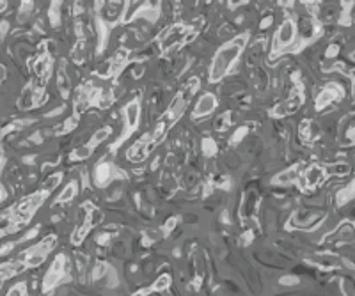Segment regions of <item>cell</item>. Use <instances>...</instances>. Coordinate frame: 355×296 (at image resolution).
I'll list each match as a JSON object with an SVG mask.
<instances>
[{
	"label": "cell",
	"mask_w": 355,
	"mask_h": 296,
	"mask_svg": "<svg viewBox=\"0 0 355 296\" xmlns=\"http://www.w3.org/2000/svg\"><path fill=\"white\" fill-rule=\"evenodd\" d=\"M197 89H199V78L197 76H194V78L188 80V83L180 90V92L176 94L172 103L167 107V110H165L164 117H162V119L158 121L157 126H155V130L151 131V133H148V135H144L137 144H135V146H131L130 149H128V153H126L128 160L130 161L146 160L148 154H150L151 151L164 140V137L169 133V130L180 121V117L183 116L185 110H187L188 102L192 100V96H194Z\"/></svg>",
	"instance_id": "cell-1"
},
{
	"label": "cell",
	"mask_w": 355,
	"mask_h": 296,
	"mask_svg": "<svg viewBox=\"0 0 355 296\" xmlns=\"http://www.w3.org/2000/svg\"><path fill=\"white\" fill-rule=\"evenodd\" d=\"M247 34H242L238 38L231 39L229 43H226L224 46H221L215 57L211 60V68H209V82H221L226 75L229 73V69L233 68V64L238 60V57L242 55L243 48L247 43Z\"/></svg>",
	"instance_id": "cell-2"
},
{
	"label": "cell",
	"mask_w": 355,
	"mask_h": 296,
	"mask_svg": "<svg viewBox=\"0 0 355 296\" xmlns=\"http://www.w3.org/2000/svg\"><path fill=\"white\" fill-rule=\"evenodd\" d=\"M197 29L192 25H183V23H176V25L169 27L164 34L158 38V45H160L162 52H171L174 48L190 43L197 36Z\"/></svg>",
	"instance_id": "cell-3"
},
{
	"label": "cell",
	"mask_w": 355,
	"mask_h": 296,
	"mask_svg": "<svg viewBox=\"0 0 355 296\" xmlns=\"http://www.w3.org/2000/svg\"><path fill=\"white\" fill-rule=\"evenodd\" d=\"M55 243H57L55 236H46L39 245L23 252V255H20V261L25 262V266H38V264H41L45 261L46 254L55 247Z\"/></svg>",
	"instance_id": "cell-4"
},
{
	"label": "cell",
	"mask_w": 355,
	"mask_h": 296,
	"mask_svg": "<svg viewBox=\"0 0 355 296\" xmlns=\"http://www.w3.org/2000/svg\"><path fill=\"white\" fill-rule=\"evenodd\" d=\"M295 34H297L295 23L290 18H286L280 23L279 30H277V34H275V39H273V48H275V52H282L286 46L292 45V41L295 39Z\"/></svg>",
	"instance_id": "cell-5"
},
{
	"label": "cell",
	"mask_w": 355,
	"mask_h": 296,
	"mask_svg": "<svg viewBox=\"0 0 355 296\" xmlns=\"http://www.w3.org/2000/svg\"><path fill=\"white\" fill-rule=\"evenodd\" d=\"M302 103H304V92H302V89H297L286 102H282L277 107H273L272 116L273 117H286V116H290V114H295L297 110L302 107Z\"/></svg>",
	"instance_id": "cell-6"
},
{
	"label": "cell",
	"mask_w": 355,
	"mask_h": 296,
	"mask_svg": "<svg viewBox=\"0 0 355 296\" xmlns=\"http://www.w3.org/2000/svg\"><path fill=\"white\" fill-rule=\"evenodd\" d=\"M137 124H138V103L137 102H130L126 107H124V135L121 137L116 144H114L112 149H116L121 142H124V140H126L128 137L133 133L135 128H137Z\"/></svg>",
	"instance_id": "cell-7"
},
{
	"label": "cell",
	"mask_w": 355,
	"mask_h": 296,
	"mask_svg": "<svg viewBox=\"0 0 355 296\" xmlns=\"http://www.w3.org/2000/svg\"><path fill=\"white\" fill-rule=\"evenodd\" d=\"M325 177H327V174H325V169H323V167L311 165L309 169L304 172V176H302V179H300L299 184L302 190H306V188H314L320 183H323Z\"/></svg>",
	"instance_id": "cell-8"
},
{
	"label": "cell",
	"mask_w": 355,
	"mask_h": 296,
	"mask_svg": "<svg viewBox=\"0 0 355 296\" xmlns=\"http://www.w3.org/2000/svg\"><path fill=\"white\" fill-rule=\"evenodd\" d=\"M128 55H130V52H128L126 48H119L116 52V55L110 59L109 66H107V69H105L103 73H101V76H116L119 75L121 71H123V68L126 66L128 62Z\"/></svg>",
	"instance_id": "cell-9"
},
{
	"label": "cell",
	"mask_w": 355,
	"mask_h": 296,
	"mask_svg": "<svg viewBox=\"0 0 355 296\" xmlns=\"http://www.w3.org/2000/svg\"><path fill=\"white\" fill-rule=\"evenodd\" d=\"M215 109H217V97H215V94L206 92V94H202V96L199 97V102L195 103L192 117H195V119L204 117V116H208V114H211Z\"/></svg>",
	"instance_id": "cell-10"
},
{
	"label": "cell",
	"mask_w": 355,
	"mask_h": 296,
	"mask_svg": "<svg viewBox=\"0 0 355 296\" xmlns=\"http://www.w3.org/2000/svg\"><path fill=\"white\" fill-rule=\"evenodd\" d=\"M341 96H343V90L339 89L337 85H329L325 87V89L320 92V96L316 97V109H325L327 105H330V103L337 102V100H341Z\"/></svg>",
	"instance_id": "cell-11"
},
{
	"label": "cell",
	"mask_w": 355,
	"mask_h": 296,
	"mask_svg": "<svg viewBox=\"0 0 355 296\" xmlns=\"http://www.w3.org/2000/svg\"><path fill=\"white\" fill-rule=\"evenodd\" d=\"M329 240H339V241H344V243H346V241H353L355 240V227L350 224V222H343L332 234H329V236L325 238V241H329Z\"/></svg>",
	"instance_id": "cell-12"
},
{
	"label": "cell",
	"mask_w": 355,
	"mask_h": 296,
	"mask_svg": "<svg viewBox=\"0 0 355 296\" xmlns=\"http://www.w3.org/2000/svg\"><path fill=\"white\" fill-rule=\"evenodd\" d=\"M304 174H300V165H293L292 169L284 170L282 174H277L273 177V183L279 184H288V183H300Z\"/></svg>",
	"instance_id": "cell-13"
},
{
	"label": "cell",
	"mask_w": 355,
	"mask_h": 296,
	"mask_svg": "<svg viewBox=\"0 0 355 296\" xmlns=\"http://www.w3.org/2000/svg\"><path fill=\"white\" fill-rule=\"evenodd\" d=\"M258 201H259V197H258L256 191H249V193H247V199H245V203H243V206H242L243 217H252V215L256 213L258 204H259Z\"/></svg>",
	"instance_id": "cell-14"
},
{
	"label": "cell",
	"mask_w": 355,
	"mask_h": 296,
	"mask_svg": "<svg viewBox=\"0 0 355 296\" xmlns=\"http://www.w3.org/2000/svg\"><path fill=\"white\" fill-rule=\"evenodd\" d=\"M59 90H60V94H62L64 97L69 96V78H67L66 69L64 68L59 69Z\"/></svg>",
	"instance_id": "cell-15"
},
{
	"label": "cell",
	"mask_w": 355,
	"mask_h": 296,
	"mask_svg": "<svg viewBox=\"0 0 355 296\" xmlns=\"http://www.w3.org/2000/svg\"><path fill=\"white\" fill-rule=\"evenodd\" d=\"M110 169H112V167L107 165V163L98 165V169H96V181L98 183L103 184V183H107V181L110 179Z\"/></svg>",
	"instance_id": "cell-16"
},
{
	"label": "cell",
	"mask_w": 355,
	"mask_h": 296,
	"mask_svg": "<svg viewBox=\"0 0 355 296\" xmlns=\"http://www.w3.org/2000/svg\"><path fill=\"white\" fill-rule=\"evenodd\" d=\"M110 131H112V130H110V128H109V126H107V128H101V130H100V131H96V133H94V135H93V139H91L89 146H91V147H93V149H94V147H96V146H98V144H101V142H103V140H105V139H107V137H109V135H110Z\"/></svg>",
	"instance_id": "cell-17"
},
{
	"label": "cell",
	"mask_w": 355,
	"mask_h": 296,
	"mask_svg": "<svg viewBox=\"0 0 355 296\" xmlns=\"http://www.w3.org/2000/svg\"><path fill=\"white\" fill-rule=\"evenodd\" d=\"M77 193V188H75V183H69L66 188H64V191L59 195V199H57V203L62 204V203H69L73 197H75Z\"/></svg>",
	"instance_id": "cell-18"
},
{
	"label": "cell",
	"mask_w": 355,
	"mask_h": 296,
	"mask_svg": "<svg viewBox=\"0 0 355 296\" xmlns=\"http://www.w3.org/2000/svg\"><path fill=\"white\" fill-rule=\"evenodd\" d=\"M93 147L87 144V146H79V149H75L73 153H71V158H79V160H86V158H89L91 154H93Z\"/></svg>",
	"instance_id": "cell-19"
},
{
	"label": "cell",
	"mask_w": 355,
	"mask_h": 296,
	"mask_svg": "<svg viewBox=\"0 0 355 296\" xmlns=\"http://www.w3.org/2000/svg\"><path fill=\"white\" fill-rule=\"evenodd\" d=\"M169 285H171V277L165 273V275H162V277H158V280L153 284V291H165Z\"/></svg>",
	"instance_id": "cell-20"
},
{
	"label": "cell",
	"mask_w": 355,
	"mask_h": 296,
	"mask_svg": "<svg viewBox=\"0 0 355 296\" xmlns=\"http://www.w3.org/2000/svg\"><path fill=\"white\" fill-rule=\"evenodd\" d=\"M202 146H204V153L206 156H213V154L217 153V144L213 142L211 139H204V142H202Z\"/></svg>",
	"instance_id": "cell-21"
},
{
	"label": "cell",
	"mask_w": 355,
	"mask_h": 296,
	"mask_svg": "<svg viewBox=\"0 0 355 296\" xmlns=\"http://www.w3.org/2000/svg\"><path fill=\"white\" fill-rule=\"evenodd\" d=\"M332 172L336 174V176H346V174L350 172V165H348V163H334Z\"/></svg>",
	"instance_id": "cell-22"
},
{
	"label": "cell",
	"mask_w": 355,
	"mask_h": 296,
	"mask_svg": "<svg viewBox=\"0 0 355 296\" xmlns=\"http://www.w3.org/2000/svg\"><path fill=\"white\" fill-rule=\"evenodd\" d=\"M60 179H62V177H60L59 174H55V176H50L48 179H46L45 186H43V188H45V191H52L53 188H55L57 184L60 183Z\"/></svg>",
	"instance_id": "cell-23"
},
{
	"label": "cell",
	"mask_w": 355,
	"mask_h": 296,
	"mask_svg": "<svg viewBox=\"0 0 355 296\" xmlns=\"http://www.w3.org/2000/svg\"><path fill=\"white\" fill-rule=\"evenodd\" d=\"M229 116H231V112H224L221 117H219L217 123H215L217 130H224L226 126H229V124H231V119H229Z\"/></svg>",
	"instance_id": "cell-24"
},
{
	"label": "cell",
	"mask_w": 355,
	"mask_h": 296,
	"mask_svg": "<svg viewBox=\"0 0 355 296\" xmlns=\"http://www.w3.org/2000/svg\"><path fill=\"white\" fill-rule=\"evenodd\" d=\"M23 287H25L23 284H18L16 287H13L11 291H9L8 296H23Z\"/></svg>",
	"instance_id": "cell-25"
},
{
	"label": "cell",
	"mask_w": 355,
	"mask_h": 296,
	"mask_svg": "<svg viewBox=\"0 0 355 296\" xmlns=\"http://www.w3.org/2000/svg\"><path fill=\"white\" fill-rule=\"evenodd\" d=\"M178 224V220H176V218H171V220L167 222V224H165V227H164V231H165V234H169L172 231V229H174V225Z\"/></svg>",
	"instance_id": "cell-26"
},
{
	"label": "cell",
	"mask_w": 355,
	"mask_h": 296,
	"mask_svg": "<svg viewBox=\"0 0 355 296\" xmlns=\"http://www.w3.org/2000/svg\"><path fill=\"white\" fill-rule=\"evenodd\" d=\"M146 294H148V291H146V289H140V291H137L133 296H146Z\"/></svg>",
	"instance_id": "cell-27"
},
{
	"label": "cell",
	"mask_w": 355,
	"mask_h": 296,
	"mask_svg": "<svg viewBox=\"0 0 355 296\" xmlns=\"http://www.w3.org/2000/svg\"><path fill=\"white\" fill-rule=\"evenodd\" d=\"M4 76H6V69H4V66H0V82L4 80Z\"/></svg>",
	"instance_id": "cell-28"
},
{
	"label": "cell",
	"mask_w": 355,
	"mask_h": 296,
	"mask_svg": "<svg viewBox=\"0 0 355 296\" xmlns=\"http://www.w3.org/2000/svg\"><path fill=\"white\" fill-rule=\"evenodd\" d=\"M350 59H351V60H355V52H351V55H350Z\"/></svg>",
	"instance_id": "cell-29"
},
{
	"label": "cell",
	"mask_w": 355,
	"mask_h": 296,
	"mask_svg": "<svg viewBox=\"0 0 355 296\" xmlns=\"http://www.w3.org/2000/svg\"><path fill=\"white\" fill-rule=\"evenodd\" d=\"M353 215H355V211H353Z\"/></svg>",
	"instance_id": "cell-30"
}]
</instances>
